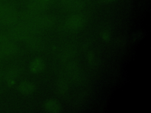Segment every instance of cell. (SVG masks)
<instances>
[{
  "label": "cell",
  "instance_id": "1",
  "mask_svg": "<svg viewBox=\"0 0 151 113\" xmlns=\"http://www.w3.org/2000/svg\"><path fill=\"white\" fill-rule=\"evenodd\" d=\"M15 14L12 8L8 5H0V23L2 25H10L15 21Z\"/></svg>",
  "mask_w": 151,
  "mask_h": 113
},
{
  "label": "cell",
  "instance_id": "2",
  "mask_svg": "<svg viewBox=\"0 0 151 113\" xmlns=\"http://www.w3.org/2000/svg\"><path fill=\"white\" fill-rule=\"evenodd\" d=\"M15 50V46L10 42L4 41L0 44V54L2 55H10Z\"/></svg>",
  "mask_w": 151,
  "mask_h": 113
},
{
  "label": "cell",
  "instance_id": "3",
  "mask_svg": "<svg viewBox=\"0 0 151 113\" xmlns=\"http://www.w3.org/2000/svg\"><path fill=\"white\" fill-rule=\"evenodd\" d=\"M4 41H5V36H4V35L0 34V44H1L2 42Z\"/></svg>",
  "mask_w": 151,
  "mask_h": 113
},
{
  "label": "cell",
  "instance_id": "4",
  "mask_svg": "<svg viewBox=\"0 0 151 113\" xmlns=\"http://www.w3.org/2000/svg\"><path fill=\"white\" fill-rule=\"evenodd\" d=\"M2 73L0 72V82H1V80H2Z\"/></svg>",
  "mask_w": 151,
  "mask_h": 113
},
{
  "label": "cell",
  "instance_id": "5",
  "mask_svg": "<svg viewBox=\"0 0 151 113\" xmlns=\"http://www.w3.org/2000/svg\"><path fill=\"white\" fill-rule=\"evenodd\" d=\"M1 4H1V2H0V5H1Z\"/></svg>",
  "mask_w": 151,
  "mask_h": 113
},
{
  "label": "cell",
  "instance_id": "6",
  "mask_svg": "<svg viewBox=\"0 0 151 113\" xmlns=\"http://www.w3.org/2000/svg\"><path fill=\"white\" fill-rule=\"evenodd\" d=\"M1 54H0V56H1Z\"/></svg>",
  "mask_w": 151,
  "mask_h": 113
}]
</instances>
